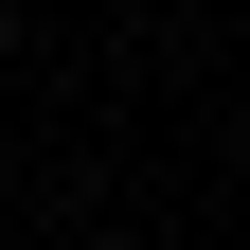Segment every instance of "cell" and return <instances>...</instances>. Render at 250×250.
Here are the masks:
<instances>
[{
    "mask_svg": "<svg viewBox=\"0 0 250 250\" xmlns=\"http://www.w3.org/2000/svg\"><path fill=\"white\" fill-rule=\"evenodd\" d=\"M0 18H18V0H0Z\"/></svg>",
    "mask_w": 250,
    "mask_h": 250,
    "instance_id": "6da1fadb",
    "label": "cell"
}]
</instances>
